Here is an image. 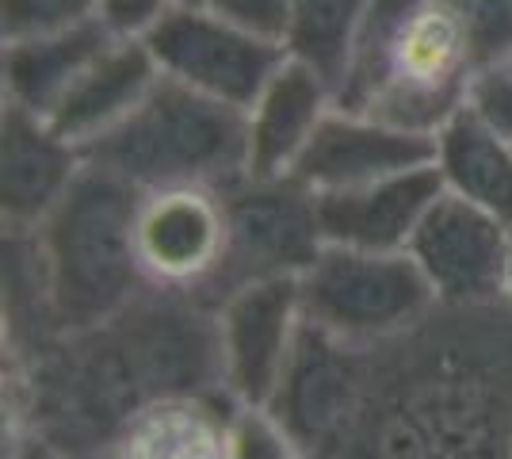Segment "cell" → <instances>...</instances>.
I'll use <instances>...</instances> for the list:
<instances>
[{
  "instance_id": "9c48e42d",
  "label": "cell",
  "mask_w": 512,
  "mask_h": 459,
  "mask_svg": "<svg viewBox=\"0 0 512 459\" xmlns=\"http://www.w3.org/2000/svg\"><path fill=\"white\" fill-rule=\"evenodd\" d=\"M306 329L302 284L291 276L234 287L218 303L222 387L234 406H268Z\"/></svg>"
},
{
  "instance_id": "30bf717a",
  "label": "cell",
  "mask_w": 512,
  "mask_h": 459,
  "mask_svg": "<svg viewBox=\"0 0 512 459\" xmlns=\"http://www.w3.org/2000/svg\"><path fill=\"white\" fill-rule=\"evenodd\" d=\"M509 241V226L444 192L417 226L406 253L417 261L440 306H493L505 303Z\"/></svg>"
},
{
  "instance_id": "4316f807",
  "label": "cell",
  "mask_w": 512,
  "mask_h": 459,
  "mask_svg": "<svg viewBox=\"0 0 512 459\" xmlns=\"http://www.w3.org/2000/svg\"><path fill=\"white\" fill-rule=\"evenodd\" d=\"M188 0H100V20L115 31V35H130V39H146L157 23L169 12H176Z\"/></svg>"
},
{
  "instance_id": "2e32d148",
  "label": "cell",
  "mask_w": 512,
  "mask_h": 459,
  "mask_svg": "<svg viewBox=\"0 0 512 459\" xmlns=\"http://www.w3.org/2000/svg\"><path fill=\"white\" fill-rule=\"evenodd\" d=\"M157 81L161 69L146 39L111 35V43L77 73V81L65 88V96L46 119L88 153L123 119H130V111L150 96Z\"/></svg>"
},
{
  "instance_id": "ac0fdd59",
  "label": "cell",
  "mask_w": 512,
  "mask_h": 459,
  "mask_svg": "<svg viewBox=\"0 0 512 459\" xmlns=\"http://www.w3.org/2000/svg\"><path fill=\"white\" fill-rule=\"evenodd\" d=\"M104 20L65 27L50 35L12 39L0 50V104H16L35 115H50L77 73L111 43Z\"/></svg>"
},
{
  "instance_id": "44dd1931",
  "label": "cell",
  "mask_w": 512,
  "mask_h": 459,
  "mask_svg": "<svg viewBox=\"0 0 512 459\" xmlns=\"http://www.w3.org/2000/svg\"><path fill=\"white\" fill-rule=\"evenodd\" d=\"M363 12L367 0H291L287 54L314 66L337 85L348 66Z\"/></svg>"
},
{
  "instance_id": "52a82bcc",
  "label": "cell",
  "mask_w": 512,
  "mask_h": 459,
  "mask_svg": "<svg viewBox=\"0 0 512 459\" xmlns=\"http://www.w3.org/2000/svg\"><path fill=\"white\" fill-rule=\"evenodd\" d=\"M146 46L161 77L241 111L253 108L260 88L287 62V46L245 31L203 0H188L169 12L146 35Z\"/></svg>"
},
{
  "instance_id": "9a60e30c",
  "label": "cell",
  "mask_w": 512,
  "mask_h": 459,
  "mask_svg": "<svg viewBox=\"0 0 512 459\" xmlns=\"http://www.w3.org/2000/svg\"><path fill=\"white\" fill-rule=\"evenodd\" d=\"M337 108V85L287 54V62L260 88L253 108L245 111L249 127V173L291 176L314 142L325 115Z\"/></svg>"
},
{
  "instance_id": "7402d4cb",
  "label": "cell",
  "mask_w": 512,
  "mask_h": 459,
  "mask_svg": "<svg viewBox=\"0 0 512 459\" xmlns=\"http://www.w3.org/2000/svg\"><path fill=\"white\" fill-rule=\"evenodd\" d=\"M230 459H310V452L272 414V406H234L230 410Z\"/></svg>"
},
{
  "instance_id": "7a4b0ae2",
  "label": "cell",
  "mask_w": 512,
  "mask_h": 459,
  "mask_svg": "<svg viewBox=\"0 0 512 459\" xmlns=\"http://www.w3.org/2000/svg\"><path fill=\"white\" fill-rule=\"evenodd\" d=\"M478 69L448 0H367L337 108L436 138L467 111Z\"/></svg>"
},
{
  "instance_id": "8992f818",
  "label": "cell",
  "mask_w": 512,
  "mask_h": 459,
  "mask_svg": "<svg viewBox=\"0 0 512 459\" xmlns=\"http://www.w3.org/2000/svg\"><path fill=\"white\" fill-rule=\"evenodd\" d=\"M222 199H226L230 249L214 291V306L234 287L253 280H279V276L302 280L306 268L321 257L325 234H321L318 196L299 176L245 173L230 188H222Z\"/></svg>"
},
{
  "instance_id": "5b68a950",
  "label": "cell",
  "mask_w": 512,
  "mask_h": 459,
  "mask_svg": "<svg viewBox=\"0 0 512 459\" xmlns=\"http://www.w3.org/2000/svg\"><path fill=\"white\" fill-rule=\"evenodd\" d=\"M299 284L306 322L363 349L402 337L440 306L409 253L325 245Z\"/></svg>"
},
{
  "instance_id": "d6986e66",
  "label": "cell",
  "mask_w": 512,
  "mask_h": 459,
  "mask_svg": "<svg viewBox=\"0 0 512 459\" xmlns=\"http://www.w3.org/2000/svg\"><path fill=\"white\" fill-rule=\"evenodd\" d=\"M230 398H165L127 425L111 459H230Z\"/></svg>"
},
{
  "instance_id": "d4e9b609",
  "label": "cell",
  "mask_w": 512,
  "mask_h": 459,
  "mask_svg": "<svg viewBox=\"0 0 512 459\" xmlns=\"http://www.w3.org/2000/svg\"><path fill=\"white\" fill-rule=\"evenodd\" d=\"M467 111L474 119H482L493 134L512 142V58L478 69V77L470 85Z\"/></svg>"
},
{
  "instance_id": "e0dca14e",
  "label": "cell",
  "mask_w": 512,
  "mask_h": 459,
  "mask_svg": "<svg viewBox=\"0 0 512 459\" xmlns=\"http://www.w3.org/2000/svg\"><path fill=\"white\" fill-rule=\"evenodd\" d=\"M0 318H4V364H27L62 337L54 280L39 230L4 226L0 238Z\"/></svg>"
},
{
  "instance_id": "8fae6325",
  "label": "cell",
  "mask_w": 512,
  "mask_h": 459,
  "mask_svg": "<svg viewBox=\"0 0 512 459\" xmlns=\"http://www.w3.org/2000/svg\"><path fill=\"white\" fill-rule=\"evenodd\" d=\"M363 372H367L363 345L337 341L325 329L306 322L299 349L291 356L268 406L299 437L310 459L318 456L352 417L356 402H360Z\"/></svg>"
},
{
  "instance_id": "5bb4252c",
  "label": "cell",
  "mask_w": 512,
  "mask_h": 459,
  "mask_svg": "<svg viewBox=\"0 0 512 459\" xmlns=\"http://www.w3.org/2000/svg\"><path fill=\"white\" fill-rule=\"evenodd\" d=\"M440 196H444V180H440L436 165L386 176V180L348 188V192H321L318 215L325 245L406 253L417 226L425 222Z\"/></svg>"
},
{
  "instance_id": "ffe728a7",
  "label": "cell",
  "mask_w": 512,
  "mask_h": 459,
  "mask_svg": "<svg viewBox=\"0 0 512 459\" xmlns=\"http://www.w3.org/2000/svg\"><path fill=\"white\" fill-rule=\"evenodd\" d=\"M436 169L444 192L482 207L512 230V142L463 111L436 134Z\"/></svg>"
},
{
  "instance_id": "f1b7e54d",
  "label": "cell",
  "mask_w": 512,
  "mask_h": 459,
  "mask_svg": "<svg viewBox=\"0 0 512 459\" xmlns=\"http://www.w3.org/2000/svg\"><path fill=\"white\" fill-rule=\"evenodd\" d=\"M505 306H512V241H509V261H505V291H501Z\"/></svg>"
},
{
  "instance_id": "484cf974",
  "label": "cell",
  "mask_w": 512,
  "mask_h": 459,
  "mask_svg": "<svg viewBox=\"0 0 512 459\" xmlns=\"http://www.w3.org/2000/svg\"><path fill=\"white\" fill-rule=\"evenodd\" d=\"M218 16L241 23L260 39L287 46V27H291V0H203Z\"/></svg>"
},
{
  "instance_id": "83f0119b",
  "label": "cell",
  "mask_w": 512,
  "mask_h": 459,
  "mask_svg": "<svg viewBox=\"0 0 512 459\" xmlns=\"http://www.w3.org/2000/svg\"><path fill=\"white\" fill-rule=\"evenodd\" d=\"M4 459H65L54 444L35 433H4Z\"/></svg>"
},
{
  "instance_id": "277c9868",
  "label": "cell",
  "mask_w": 512,
  "mask_h": 459,
  "mask_svg": "<svg viewBox=\"0 0 512 459\" xmlns=\"http://www.w3.org/2000/svg\"><path fill=\"white\" fill-rule=\"evenodd\" d=\"M138 196L142 192L127 180L88 161L54 215L39 226L62 333L115 318L146 287L134 249Z\"/></svg>"
},
{
  "instance_id": "ba28073f",
  "label": "cell",
  "mask_w": 512,
  "mask_h": 459,
  "mask_svg": "<svg viewBox=\"0 0 512 459\" xmlns=\"http://www.w3.org/2000/svg\"><path fill=\"white\" fill-rule=\"evenodd\" d=\"M134 249L146 287L214 303L230 249L222 188L184 184L142 192L134 211Z\"/></svg>"
},
{
  "instance_id": "cb8c5ba5",
  "label": "cell",
  "mask_w": 512,
  "mask_h": 459,
  "mask_svg": "<svg viewBox=\"0 0 512 459\" xmlns=\"http://www.w3.org/2000/svg\"><path fill=\"white\" fill-rule=\"evenodd\" d=\"M451 12L467 27L478 66L512 58V0H448Z\"/></svg>"
},
{
  "instance_id": "7c38bea8",
  "label": "cell",
  "mask_w": 512,
  "mask_h": 459,
  "mask_svg": "<svg viewBox=\"0 0 512 459\" xmlns=\"http://www.w3.org/2000/svg\"><path fill=\"white\" fill-rule=\"evenodd\" d=\"M88 169V153L46 115L0 104V222L39 230Z\"/></svg>"
},
{
  "instance_id": "6da1fadb",
  "label": "cell",
  "mask_w": 512,
  "mask_h": 459,
  "mask_svg": "<svg viewBox=\"0 0 512 459\" xmlns=\"http://www.w3.org/2000/svg\"><path fill=\"white\" fill-rule=\"evenodd\" d=\"M314 459H512V306H436L371 345L360 402Z\"/></svg>"
},
{
  "instance_id": "3957f363",
  "label": "cell",
  "mask_w": 512,
  "mask_h": 459,
  "mask_svg": "<svg viewBox=\"0 0 512 459\" xmlns=\"http://www.w3.org/2000/svg\"><path fill=\"white\" fill-rule=\"evenodd\" d=\"M88 161L138 192L230 188L249 173L245 111L161 77L130 119L88 150Z\"/></svg>"
},
{
  "instance_id": "603a6c76",
  "label": "cell",
  "mask_w": 512,
  "mask_h": 459,
  "mask_svg": "<svg viewBox=\"0 0 512 459\" xmlns=\"http://www.w3.org/2000/svg\"><path fill=\"white\" fill-rule=\"evenodd\" d=\"M100 20V0H0V43Z\"/></svg>"
},
{
  "instance_id": "4fadbf2b",
  "label": "cell",
  "mask_w": 512,
  "mask_h": 459,
  "mask_svg": "<svg viewBox=\"0 0 512 459\" xmlns=\"http://www.w3.org/2000/svg\"><path fill=\"white\" fill-rule=\"evenodd\" d=\"M436 165V138L379 123L360 111L333 108L306 146L295 173L310 192H348L386 176Z\"/></svg>"
}]
</instances>
